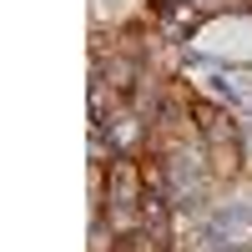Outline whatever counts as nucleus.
I'll return each instance as SVG.
<instances>
[{
	"mask_svg": "<svg viewBox=\"0 0 252 252\" xmlns=\"http://www.w3.org/2000/svg\"><path fill=\"white\" fill-rule=\"evenodd\" d=\"M106 136H111V146H116V157H141L146 146H152V121L136 116L131 106H111Z\"/></svg>",
	"mask_w": 252,
	"mask_h": 252,
	"instance_id": "obj_1",
	"label": "nucleus"
},
{
	"mask_svg": "<svg viewBox=\"0 0 252 252\" xmlns=\"http://www.w3.org/2000/svg\"><path fill=\"white\" fill-rule=\"evenodd\" d=\"M141 197H146L141 157H116L111 161V207H106V212H136Z\"/></svg>",
	"mask_w": 252,
	"mask_h": 252,
	"instance_id": "obj_2",
	"label": "nucleus"
},
{
	"mask_svg": "<svg viewBox=\"0 0 252 252\" xmlns=\"http://www.w3.org/2000/svg\"><path fill=\"white\" fill-rule=\"evenodd\" d=\"M192 131H197L207 146H212V141H242L232 111L217 106V101H207V96H197V91H192Z\"/></svg>",
	"mask_w": 252,
	"mask_h": 252,
	"instance_id": "obj_3",
	"label": "nucleus"
},
{
	"mask_svg": "<svg viewBox=\"0 0 252 252\" xmlns=\"http://www.w3.org/2000/svg\"><path fill=\"white\" fill-rule=\"evenodd\" d=\"M247 172V157H242V141H212L207 146V177H212L217 187L237 182Z\"/></svg>",
	"mask_w": 252,
	"mask_h": 252,
	"instance_id": "obj_4",
	"label": "nucleus"
},
{
	"mask_svg": "<svg viewBox=\"0 0 252 252\" xmlns=\"http://www.w3.org/2000/svg\"><path fill=\"white\" fill-rule=\"evenodd\" d=\"M136 222L152 227V232H166V227H172V202H166V192H146L141 207H136ZM166 237H172V232H166Z\"/></svg>",
	"mask_w": 252,
	"mask_h": 252,
	"instance_id": "obj_5",
	"label": "nucleus"
},
{
	"mask_svg": "<svg viewBox=\"0 0 252 252\" xmlns=\"http://www.w3.org/2000/svg\"><path fill=\"white\" fill-rule=\"evenodd\" d=\"M172 252H192V247H187V242H182V237H172Z\"/></svg>",
	"mask_w": 252,
	"mask_h": 252,
	"instance_id": "obj_6",
	"label": "nucleus"
},
{
	"mask_svg": "<svg viewBox=\"0 0 252 252\" xmlns=\"http://www.w3.org/2000/svg\"><path fill=\"white\" fill-rule=\"evenodd\" d=\"M172 5H182V0H157V10H172Z\"/></svg>",
	"mask_w": 252,
	"mask_h": 252,
	"instance_id": "obj_7",
	"label": "nucleus"
},
{
	"mask_svg": "<svg viewBox=\"0 0 252 252\" xmlns=\"http://www.w3.org/2000/svg\"><path fill=\"white\" fill-rule=\"evenodd\" d=\"M242 252H252V242H247V247H242Z\"/></svg>",
	"mask_w": 252,
	"mask_h": 252,
	"instance_id": "obj_8",
	"label": "nucleus"
}]
</instances>
